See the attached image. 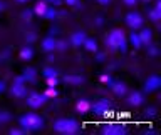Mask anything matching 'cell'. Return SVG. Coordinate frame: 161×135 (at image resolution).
Masks as SVG:
<instances>
[{"mask_svg": "<svg viewBox=\"0 0 161 135\" xmlns=\"http://www.w3.org/2000/svg\"><path fill=\"white\" fill-rule=\"evenodd\" d=\"M15 2H19V3H25V2H29V0H15Z\"/></svg>", "mask_w": 161, "mask_h": 135, "instance_id": "40", "label": "cell"}, {"mask_svg": "<svg viewBox=\"0 0 161 135\" xmlns=\"http://www.w3.org/2000/svg\"><path fill=\"white\" fill-rule=\"evenodd\" d=\"M154 112H156V110H154V108H149V110H146V115H153Z\"/></svg>", "mask_w": 161, "mask_h": 135, "instance_id": "38", "label": "cell"}, {"mask_svg": "<svg viewBox=\"0 0 161 135\" xmlns=\"http://www.w3.org/2000/svg\"><path fill=\"white\" fill-rule=\"evenodd\" d=\"M42 77L49 78V77H57V70H55L54 67H45L42 70Z\"/></svg>", "mask_w": 161, "mask_h": 135, "instance_id": "23", "label": "cell"}, {"mask_svg": "<svg viewBox=\"0 0 161 135\" xmlns=\"http://www.w3.org/2000/svg\"><path fill=\"white\" fill-rule=\"evenodd\" d=\"M19 57L22 58V60H30V58L34 57V50H32V47H30V45L24 47V48L19 52Z\"/></svg>", "mask_w": 161, "mask_h": 135, "instance_id": "19", "label": "cell"}, {"mask_svg": "<svg viewBox=\"0 0 161 135\" xmlns=\"http://www.w3.org/2000/svg\"><path fill=\"white\" fill-rule=\"evenodd\" d=\"M84 40H86V33L84 32H74L72 35H70V45L72 47H80V45L84 43Z\"/></svg>", "mask_w": 161, "mask_h": 135, "instance_id": "11", "label": "cell"}, {"mask_svg": "<svg viewBox=\"0 0 161 135\" xmlns=\"http://www.w3.org/2000/svg\"><path fill=\"white\" fill-rule=\"evenodd\" d=\"M10 118H12V115H10V112H7V110L0 112V125H5L7 122H10Z\"/></svg>", "mask_w": 161, "mask_h": 135, "instance_id": "25", "label": "cell"}, {"mask_svg": "<svg viewBox=\"0 0 161 135\" xmlns=\"http://www.w3.org/2000/svg\"><path fill=\"white\" fill-rule=\"evenodd\" d=\"M10 133H12V135H22V133H27V130H24V128H14V130H10Z\"/></svg>", "mask_w": 161, "mask_h": 135, "instance_id": "32", "label": "cell"}, {"mask_svg": "<svg viewBox=\"0 0 161 135\" xmlns=\"http://www.w3.org/2000/svg\"><path fill=\"white\" fill-rule=\"evenodd\" d=\"M19 123L20 127L27 132H37V130H42L44 128V118L40 117L39 113H24L22 117L19 118Z\"/></svg>", "mask_w": 161, "mask_h": 135, "instance_id": "2", "label": "cell"}, {"mask_svg": "<svg viewBox=\"0 0 161 135\" xmlns=\"http://www.w3.org/2000/svg\"><path fill=\"white\" fill-rule=\"evenodd\" d=\"M55 17H57V10H54L52 7H47V10H45V13H44V17H42V18L54 20Z\"/></svg>", "mask_w": 161, "mask_h": 135, "instance_id": "24", "label": "cell"}, {"mask_svg": "<svg viewBox=\"0 0 161 135\" xmlns=\"http://www.w3.org/2000/svg\"><path fill=\"white\" fill-rule=\"evenodd\" d=\"M49 2H54V3H57V2H59V0H49Z\"/></svg>", "mask_w": 161, "mask_h": 135, "instance_id": "41", "label": "cell"}, {"mask_svg": "<svg viewBox=\"0 0 161 135\" xmlns=\"http://www.w3.org/2000/svg\"><path fill=\"white\" fill-rule=\"evenodd\" d=\"M128 103L129 105H134V107H138V105L143 103V93L141 92H131L129 93V97H128Z\"/></svg>", "mask_w": 161, "mask_h": 135, "instance_id": "15", "label": "cell"}, {"mask_svg": "<svg viewBox=\"0 0 161 135\" xmlns=\"http://www.w3.org/2000/svg\"><path fill=\"white\" fill-rule=\"evenodd\" d=\"M10 92L15 98H24L27 95V85H25V78L24 77H17L12 83V88Z\"/></svg>", "mask_w": 161, "mask_h": 135, "instance_id": "4", "label": "cell"}, {"mask_svg": "<svg viewBox=\"0 0 161 135\" xmlns=\"http://www.w3.org/2000/svg\"><path fill=\"white\" fill-rule=\"evenodd\" d=\"M54 130L57 133H64V135H74L77 133L80 127L74 118H59L54 122Z\"/></svg>", "mask_w": 161, "mask_h": 135, "instance_id": "3", "label": "cell"}, {"mask_svg": "<svg viewBox=\"0 0 161 135\" xmlns=\"http://www.w3.org/2000/svg\"><path fill=\"white\" fill-rule=\"evenodd\" d=\"M126 132H128V130H126V127L121 123H108L103 128L104 135H124Z\"/></svg>", "mask_w": 161, "mask_h": 135, "instance_id": "7", "label": "cell"}, {"mask_svg": "<svg viewBox=\"0 0 161 135\" xmlns=\"http://www.w3.org/2000/svg\"><path fill=\"white\" fill-rule=\"evenodd\" d=\"M67 47V43L64 42V40H57V43H55V50H65Z\"/></svg>", "mask_w": 161, "mask_h": 135, "instance_id": "30", "label": "cell"}, {"mask_svg": "<svg viewBox=\"0 0 161 135\" xmlns=\"http://www.w3.org/2000/svg\"><path fill=\"white\" fill-rule=\"evenodd\" d=\"M129 43L133 45L134 48H141V47H143V43H141V40H139V35L136 33V30H133V33L129 35Z\"/></svg>", "mask_w": 161, "mask_h": 135, "instance_id": "20", "label": "cell"}, {"mask_svg": "<svg viewBox=\"0 0 161 135\" xmlns=\"http://www.w3.org/2000/svg\"><path fill=\"white\" fill-rule=\"evenodd\" d=\"M148 17L151 22H159L161 20V2H156V7L149 10Z\"/></svg>", "mask_w": 161, "mask_h": 135, "instance_id": "14", "label": "cell"}, {"mask_svg": "<svg viewBox=\"0 0 161 135\" xmlns=\"http://www.w3.org/2000/svg\"><path fill=\"white\" fill-rule=\"evenodd\" d=\"M138 35H139V40H141V43H143V45H149L151 40H153V32H151L149 28H143V27H141V32Z\"/></svg>", "mask_w": 161, "mask_h": 135, "instance_id": "13", "label": "cell"}, {"mask_svg": "<svg viewBox=\"0 0 161 135\" xmlns=\"http://www.w3.org/2000/svg\"><path fill=\"white\" fill-rule=\"evenodd\" d=\"M35 73H37V72H35L34 68H27V70L24 72L22 77L25 78V82H34V80H35Z\"/></svg>", "mask_w": 161, "mask_h": 135, "instance_id": "22", "label": "cell"}, {"mask_svg": "<svg viewBox=\"0 0 161 135\" xmlns=\"http://www.w3.org/2000/svg\"><path fill=\"white\" fill-rule=\"evenodd\" d=\"M67 5H70V7H79L80 5V0H64Z\"/></svg>", "mask_w": 161, "mask_h": 135, "instance_id": "31", "label": "cell"}, {"mask_svg": "<svg viewBox=\"0 0 161 135\" xmlns=\"http://www.w3.org/2000/svg\"><path fill=\"white\" fill-rule=\"evenodd\" d=\"M20 17H22V20H27V22H30V20H32V17H34V10H24Z\"/></svg>", "mask_w": 161, "mask_h": 135, "instance_id": "27", "label": "cell"}, {"mask_svg": "<svg viewBox=\"0 0 161 135\" xmlns=\"http://www.w3.org/2000/svg\"><path fill=\"white\" fill-rule=\"evenodd\" d=\"M126 25H128L129 28L133 30H139L141 27H143V17H141L139 12H129L128 15H126Z\"/></svg>", "mask_w": 161, "mask_h": 135, "instance_id": "5", "label": "cell"}, {"mask_svg": "<svg viewBox=\"0 0 161 135\" xmlns=\"http://www.w3.org/2000/svg\"><path fill=\"white\" fill-rule=\"evenodd\" d=\"M126 45H128V40H126V35L121 28H113L106 35V47L111 52H116V50L126 52Z\"/></svg>", "mask_w": 161, "mask_h": 135, "instance_id": "1", "label": "cell"}, {"mask_svg": "<svg viewBox=\"0 0 161 135\" xmlns=\"http://www.w3.org/2000/svg\"><path fill=\"white\" fill-rule=\"evenodd\" d=\"M111 107V102L109 100H99V102H94V103H91V110H92L94 113H97V115H103L104 112H108V108Z\"/></svg>", "mask_w": 161, "mask_h": 135, "instance_id": "8", "label": "cell"}, {"mask_svg": "<svg viewBox=\"0 0 161 135\" xmlns=\"http://www.w3.org/2000/svg\"><path fill=\"white\" fill-rule=\"evenodd\" d=\"M101 82H103V83H109L111 77H109V75H101Z\"/></svg>", "mask_w": 161, "mask_h": 135, "instance_id": "35", "label": "cell"}, {"mask_svg": "<svg viewBox=\"0 0 161 135\" xmlns=\"http://www.w3.org/2000/svg\"><path fill=\"white\" fill-rule=\"evenodd\" d=\"M82 47L87 50V52H92V53H96L97 52V42H96L94 38H89V37H86V40H84V43H82Z\"/></svg>", "mask_w": 161, "mask_h": 135, "instance_id": "17", "label": "cell"}, {"mask_svg": "<svg viewBox=\"0 0 161 135\" xmlns=\"http://www.w3.org/2000/svg\"><path fill=\"white\" fill-rule=\"evenodd\" d=\"M27 97V105L30 108H40L42 105L47 102L44 93H37V92H32L30 95H25Z\"/></svg>", "mask_w": 161, "mask_h": 135, "instance_id": "6", "label": "cell"}, {"mask_svg": "<svg viewBox=\"0 0 161 135\" xmlns=\"http://www.w3.org/2000/svg\"><path fill=\"white\" fill-rule=\"evenodd\" d=\"M47 80V87H55V85L59 83V78L57 77H49V78H45Z\"/></svg>", "mask_w": 161, "mask_h": 135, "instance_id": "29", "label": "cell"}, {"mask_svg": "<svg viewBox=\"0 0 161 135\" xmlns=\"http://www.w3.org/2000/svg\"><path fill=\"white\" fill-rule=\"evenodd\" d=\"M123 2H124L126 5H129V7H134V5H136V3H138V2H139V0H123Z\"/></svg>", "mask_w": 161, "mask_h": 135, "instance_id": "34", "label": "cell"}, {"mask_svg": "<svg viewBox=\"0 0 161 135\" xmlns=\"http://www.w3.org/2000/svg\"><path fill=\"white\" fill-rule=\"evenodd\" d=\"M3 90H5V85H3V82H0V93H2Z\"/></svg>", "mask_w": 161, "mask_h": 135, "instance_id": "39", "label": "cell"}, {"mask_svg": "<svg viewBox=\"0 0 161 135\" xmlns=\"http://www.w3.org/2000/svg\"><path fill=\"white\" fill-rule=\"evenodd\" d=\"M159 87H161L159 75H151V77H148V80H146V83H144L146 92H154V90H158Z\"/></svg>", "mask_w": 161, "mask_h": 135, "instance_id": "9", "label": "cell"}, {"mask_svg": "<svg viewBox=\"0 0 161 135\" xmlns=\"http://www.w3.org/2000/svg\"><path fill=\"white\" fill-rule=\"evenodd\" d=\"M111 85V90L114 92L116 97H123V95H126V85L123 82H109Z\"/></svg>", "mask_w": 161, "mask_h": 135, "instance_id": "12", "label": "cell"}, {"mask_svg": "<svg viewBox=\"0 0 161 135\" xmlns=\"http://www.w3.org/2000/svg\"><path fill=\"white\" fill-rule=\"evenodd\" d=\"M97 3H99V5H109L111 0H97Z\"/></svg>", "mask_w": 161, "mask_h": 135, "instance_id": "36", "label": "cell"}, {"mask_svg": "<svg viewBox=\"0 0 161 135\" xmlns=\"http://www.w3.org/2000/svg\"><path fill=\"white\" fill-rule=\"evenodd\" d=\"M55 43H57V38L45 37L42 42H40V47H42L44 52H54V50H55Z\"/></svg>", "mask_w": 161, "mask_h": 135, "instance_id": "10", "label": "cell"}, {"mask_svg": "<svg viewBox=\"0 0 161 135\" xmlns=\"http://www.w3.org/2000/svg\"><path fill=\"white\" fill-rule=\"evenodd\" d=\"M44 95H45V98H54V97H57V90H55V87H47Z\"/></svg>", "mask_w": 161, "mask_h": 135, "instance_id": "26", "label": "cell"}, {"mask_svg": "<svg viewBox=\"0 0 161 135\" xmlns=\"http://www.w3.org/2000/svg\"><path fill=\"white\" fill-rule=\"evenodd\" d=\"M143 2H151V0H143Z\"/></svg>", "mask_w": 161, "mask_h": 135, "instance_id": "42", "label": "cell"}, {"mask_svg": "<svg viewBox=\"0 0 161 135\" xmlns=\"http://www.w3.org/2000/svg\"><path fill=\"white\" fill-rule=\"evenodd\" d=\"M47 0H39L37 3H35V7H34V15H37V17H44V13H45V10H47Z\"/></svg>", "mask_w": 161, "mask_h": 135, "instance_id": "16", "label": "cell"}, {"mask_svg": "<svg viewBox=\"0 0 161 135\" xmlns=\"http://www.w3.org/2000/svg\"><path fill=\"white\" fill-rule=\"evenodd\" d=\"M148 53H149V55H153V57H154V55H158V47L151 45V47L148 48Z\"/></svg>", "mask_w": 161, "mask_h": 135, "instance_id": "33", "label": "cell"}, {"mask_svg": "<svg viewBox=\"0 0 161 135\" xmlns=\"http://www.w3.org/2000/svg\"><path fill=\"white\" fill-rule=\"evenodd\" d=\"M75 110H77L79 113H87L91 110V102H89V100H86V98L79 100L77 105H75Z\"/></svg>", "mask_w": 161, "mask_h": 135, "instance_id": "18", "label": "cell"}, {"mask_svg": "<svg viewBox=\"0 0 161 135\" xmlns=\"http://www.w3.org/2000/svg\"><path fill=\"white\" fill-rule=\"evenodd\" d=\"M65 83H72V85H79L84 82V78L80 77V75H67V77L64 78Z\"/></svg>", "mask_w": 161, "mask_h": 135, "instance_id": "21", "label": "cell"}, {"mask_svg": "<svg viewBox=\"0 0 161 135\" xmlns=\"http://www.w3.org/2000/svg\"><path fill=\"white\" fill-rule=\"evenodd\" d=\"M25 40H27V43H34L35 40H37V35H35L34 32H27L25 33Z\"/></svg>", "mask_w": 161, "mask_h": 135, "instance_id": "28", "label": "cell"}, {"mask_svg": "<svg viewBox=\"0 0 161 135\" xmlns=\"http://www.w3.org/2000/svg\"><path fill=\"white\" fill-rule=\"evenodd\" d=\"M3 10H5V3L2 2V0H0V13H2V12H3Z\"/></svg>", "mask_w": 161, "mask_h": 135, "instance_id": "37", "label": "cell"}]
</instances>
